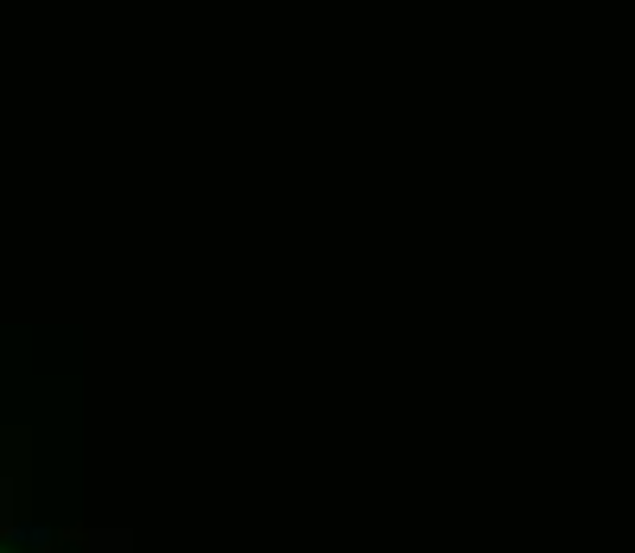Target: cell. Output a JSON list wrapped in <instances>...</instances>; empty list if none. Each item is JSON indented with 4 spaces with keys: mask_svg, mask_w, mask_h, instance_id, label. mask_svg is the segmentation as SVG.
I'll list each match as a JSON object with an SVG mask.
<instances>
[{
    "mask_svg": "<svg viewBox=\"0 0 635 553\" xmlns=\"http://www.w3.org/2000/svg\"><path fill=\"white\" fill-rule=\"evenodd\" d=\"M7 541H13V548H26V553H45V548H51V528H38V521H13V528H7Z\"/></svg>",
    "mask_w": 635,
    "mask_h": 553,
    "instance_id": "obj_1",
    "label": "cell"
}]
</instances>
